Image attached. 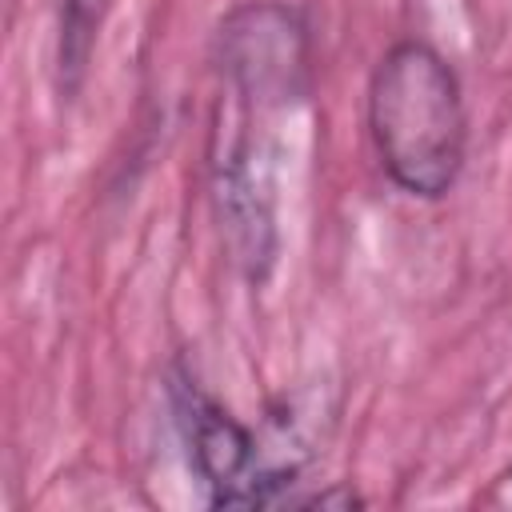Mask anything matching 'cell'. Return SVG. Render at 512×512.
<instances>
[{
	"label": "cell",
	"instance_id": "6da1fadb",
	"mask_svg": "<svg viewBox=\"0 0 512 512\" xmlns=\"http://www.w3.org/2000/svg\"><path fill=\"white\" fill-rule=\"evenodd\" d=\"M368 132L396 188L420 200L444 196L468 144L464 92L452 64L424 40L392 44L368 84Z\"/></svg>",
	"mask_w": 512,
	"mask_h": 512
},
{
	"label": "cell",
	"instance_id": "277c9868",
	"mask_svg": "<svg viewBox=\"0 0 512 512\" xmlns=\"http://www.w3.org/2000/svg\"><path fill=\"white\" fill-rule=\"evenodd\" d=\"M108 0H64V24H60V68L80 72L92 48V32L104 16Z\"/></svg>",
	"mask_w": 512,
	"mask_h": 512
},
{
	"label": "cell",
	"instance_id": "7a4b0ae2",
	"mask_svg": "<svg viewBox=\"0 0 512 512\" xmlns=\"http://www.w3.org/2000/svg\"><path fill=\"white\" fill-rule=\"evenodd\" d=\"M172 400H176V416H180L192 464L216 508H260V504H272L284 484H292V472L272 464L260 440L224 404L200 392L196 380L176 376Z\"/></svg>",
	"mask_w": 512,
	"mask_h": 512
},
{
	"label": "cell",
	"instance_id": "3957f363",
	"mask_svg": "<svg viewBox=\"0 0 512 512\" xmlns=\"http://www.w3.org/2000/svg\"><path fill=\"white\" fill-rule=\"evenodd\" d=\"M220 68L248 104H288L304 92L308 36L288 4L256 0L220 24Z\"/></svg>",
	"mask_w": 512,
	"mask_h": 512
}]
</instances>
